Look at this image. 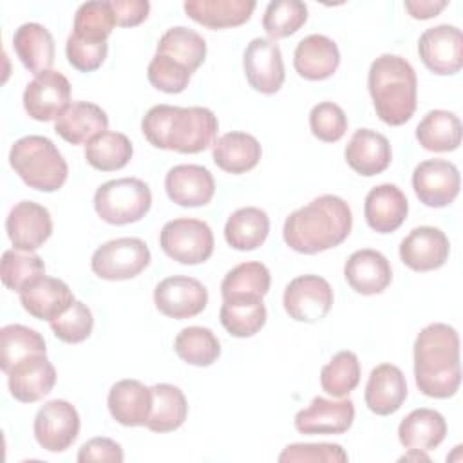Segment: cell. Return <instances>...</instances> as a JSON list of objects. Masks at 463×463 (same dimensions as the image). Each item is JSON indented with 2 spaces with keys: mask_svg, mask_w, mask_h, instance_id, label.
<instances>
[{
  "mask_svg": "<svg viewBox=\"0 0 463 463\" xmlns=\"http://www.w3.org/2000/svg\"><path fill=\"white\" fill-rule=\"evenodd\" d=\"M461 121L449 110H429L416 127L418 143L429 152H452L461 145Z\"/></svg>",
  "mask_w": 463,
  "mask_h": 463,
  "instance_id": "35",
  "label": "cell"
},
{
  "mask_svg": "<svg viewBox=\"0 0 463 463\" xmlns=\"http://www.w3.org/2000/svg\"><path fill=\"white\" fill-rule=\"evenodd\" d=\"M266 306L262 300H222L219 318L224 329L237 338L257 335L266 324Z\"/></svg>",
  "mask_w": 463,
  "mask_h": 463,
  "instance_id": "40",
  "label": "cell"
},
{
  "mask_svg": "<svg viewBox=\"0 0 463 463\" xmlns=\"http://www.w3.org/2000/svg\"><path fill=\"white\" fill-rule=\"evenodd\" d=\"M9 165L34 190L56 192L67 181L69 166L56 145L45 136H25L9 150Z\"/></svg>",
  "mask_w": 463,
  "mask_h": 463,
  "instance_id": "5",
  "label": "cell"
},
{
  "mask_svg": "<svg viewBox=\"0 0 463 463\" xmlns=\"http://www.w3.org/2000/svg\"><path fill=\"white\" fill-rule=\"evenodd\" d=\"M459 170L445 159L421 161L412 172V188L420 203L429 208H443L459 194Z\"/></svg>",
  "mask_w": 463,
  "mask_h": 463,
  "instance_id": "14",
  "label": "cell"
},
{
  "mask_svg": "<svg viewBox=\"0 0 463 463\" xmlns=\"http://www.w3.org/2000/svg\"><path fill=\"white\" fill-rule=\"evenodd\" d=\"M354 420V403L347 400H327L324 396L295 414V429L300 434H344Z\"/></svg>",
  "mask_w": 463,
  "mask_h": 463,
  "instance_id": "19",
  "label": "cell"
},
{
  "mask_svg": "<svg viewBox=\"0 0 463 463\" xmlns=\"http://www.w3.org/2000/svg\"><path fill=\"white\" fill-rule=\"evenodd\" d=\"M45 353L43 336L22 324H9L0 329V367L7 374L20 360Z\"/></svg>",
  "mask_w": 463,
  "mask_h": 463,
  "instance_id": "41",
  "label": "cell"
},
{
  "mask_svg": "<svg viewBox=\"0 0 463 463\" xmlns=\"http://www.w3.org/2000/svg\"><path fill=\"white\" fill-rule=\"evenodd\" d=\"M114 22L119 27H134L146 20L150 2L146 0H112Z\"/></svg>",
  "mask_w": 463,
  "mask_h": 463,
  "instance_id": "52",
  "label": "cell"
},
{
  "mask_svg": "<svg viewBox=\"0 0 463 463\" xmlns=\"http://www.w3.org/2000/svg\"><path fill=\"white\" fill-rule=\"evenodd\" d=\"M392 159V150L389 139L371 128L356 130L347 146L345 161L360 175L373 177L389 168Z\"/></svg>",
  "mask_w": 463,
  "mask_h": 463,
  "instance_id": "27",
  "label": "cell"
},
{
  "mask_svg": "<svg viewBox=\"0 0 463 463\" xmlns=\"http://www.w3.org/2000/svg\"><path fill=\"white\" fill-rule=\"evenodd\" d=\"M409 213V203L405 194L391 183L378 184L371 188L365 195L364 215L369 224L378 233L396 232Z\"/></svg>",
  "mask_w": 463,
  "mask_h": 463,
  "instance_id": "24",
  "label": "cell"
},
{
  "mask_svg": "<svg viewBox=\"0 0 463 463\" xmlns=\"http://www.w3.org/2000/svg\"><path fill=\"white\" fill-rule=\"evenodd\" d=\"M344 277L351 289L360 295H378L392 280V269L387 257L376 250L364 248L345 260Z\"/></svg>",
  "mask_w": 463,
  "mask_h": 463,
  "instance_id": "22",
  "label": "cell"
},
{
  "mask_svg": "<svg viewBox=\"0 0 463 463\" xmlns=\"http://www.w3.org/2000/svg\"><path fill=\"white\" fill-rule=\"evenodd\" d=\"M269 284L271 275L262 262H242L224 275L221 295L222 300H262L269 291Z\"/></svg>",
  "mask_w": 463,
  "mask_h": 463,
  "instance_id": "34",
  "label": "cell"
},
{
  "mask_svg": "<svg viewBox=\"0 0 463 463\" xmlns=\"http://www.w3.org/2000/svg\"><path fill=\"white\" fill-rule=\"evenodd\" d=\"M123 449L119 443H116L110 438H92L85 441L78 452L80 463L89 461H110V463H121L123 461Z\"/></svg>",
  "mask_w": 463,
  "mask_h": 463,
  "instance_id": "51",
  "label": "cell"
},
{
  "mask_svg": "<svg viewBox=\"0 0 463 463\" xmlns=\"http://www.w3.org/2000/svg\"><path fill=\"white\" fill-rule=\"evenodd\" d=\"M188 416V403L183 391L172 383L152 385V411L145 427L152 432H172Z\"/></svg>",
  "mask_w": 463,
  "mask_h": 463,
  "instance_id": "36",
  "label": "cell"
},
{
  "mask_svg": "<svg viewBox=\"0 0 463 463\" xmlns=\"http://www.w3.org/2000/svg\"><path fill=\"white\" fill-rule=\"evenodd\" d=\"M5 232L14 250L34 251L51 237L52 219L45 206L33 201H20L5 219Z\"/></svg>",
  "mask_w": 463,
  "mask_h": 463,
  "instance_id": "16",
  "label": "cell"
},
{
  "mask_svg": "<svg viewBox=\"0 0 463 463\" xmlns=\"http://www.w3.org/2000/svg\"><path fill=\"white\" fill-rule=\"evenodd\" d=\"M109 45L107 42H89L78 38L76 34H69L65 43L67 61L80 72H92L101 67L107 58Z\"/></svg>",
  "mask_w": 463,
  "mask_h": 463,
  "instance_id": "49",
  "label": "cell"
},
{
  "mask_svg": "<svg viewBox=\"0 0 463 463\" xmlns=\"http://www.w3.org/2000/svg\"><path fill=\"white\" fill-rule=\"evenodd\" d=\"M447 434L445 418L434 409H414L398 425V439L405 449L432 450Z\"/></svg>",
  "mask_w": 463,
  "mask_h": 463,
  "instance_id": "32",
  "label": "cell"
},
{
  "mask_svg": "<svg viewBox=\"0 0 463 463\" xmlns=\"http://www.w3.org/2000/svg\"><path fill=\"white\" fill-rule=\"evenodd\" d=\"M150 264V250L137 237H119L101 244L90 259L92 271L103 280H128Z\"/></svg>",
  "mask_w": 463,
  "mask_h": 463,
  "instance_id": "8",
  "label": "cell"
},
{
  "mask_svg": "<svg viewBox=\"0 0 463 463\" xmlns=\"http://www.w3.org/2000/svg\"><path fill=\"white\" fill-rule=\"evenodd\" d=\"M250 87L260 94H275L284 83V61L280 47L269 38H253L242 56Z\"/></svg>",
  "mask_w": 463,
  "mask_h": 463,
  "instance_id": "15",
  "label": "cell"
},
{
  "mask_svg": "<svg viewBox=\"0 0 463 463\" xmlns=\"http://www.w3.org/2000/svg\"><path fill=\"white\" fill-rule=\"evenodd\" d=\"M174 351L183 362L190 365L208 367L217 362L221 354V344L212 329L203 326H190L177 333L174 340Z\"/></svg>",
  "mask_w": 463,
  "mask_h": 463,
  "instance_id": "39",
  "label": "cell"
},
{
  "mask_svg": "<svg viewBox=\"0 0 463 463\" xmlns=\"http://www.w3.org/2000/svg\"><path fill=\"white\" fill-rule=\"evenodd\" d=\"M449 5L447 0H407L405 9L416 20H429L438 16Z\"/></svg>",
  "mask_w": 463,
  "mask_h": 463,
  "instance_id": "53",
  "label": "cell"
},
{
  "mask_svg": "<svg viewBox=\"0 0 463 463\" xmlns=\"http://www.w3.org/2000/svg\"><path fill=\"white\" fill-rule=\"evenodd\" d=\"M450 253L449 237L434 226H418L400 242L402 262L414 271L441 268Z\"/></svg>",
  "mask_w": 463,
  "mask_h": 463,
  "instance_id": "18",
  "label": "cell"
},
{
  "mask_svg": "<svg viewBox=\"0 0 463 463\" xmlns=\"http://www.w3.org/2000/svg\"><path fill=\"white\" fill-rule=\"evenodd\" d=\"M333 288L318 275L295 277L284 289L282 304L289 318L297 322L322 320L333 307Z\"/></svg>",
  "mask_w": 463,
  "mask_h": 463,
  "instance_id": "9",
  "label": "cell"
},
{
  "mask_svg": "<svg viewBox=\"0 0 463 463\" xmlns=\"http://www.w3.org/2000/svg\"><path fill=\"white\" fill-rule=\"evenodd\" d=\"M311 134L324 143H336L347 130V116L333 101H322L309 112Z\"/></svg>",
  "mask_w": 463,
  "mask_h": 463,
  "instance_id": "48",
  "label": "cell"
},
{
  "mask_svg": "<svg viewBox=\"0 0 463 463\" xmlns=\"http://www.w3.org/2000/svg\"><path fill=\"white\" fill-rule=\"evenodd\" d=\"M134 148L130 139L121 132L105 130L92 137L85 145V159L87 163L101 172L121 170L132 159Z\"/></svg>",
  "mask_w": 463,
  "mask_h": 463,
  "instance_id": "38",
  "label": "cell"
},
{
  "mask_svg": "<svg viewBox=\"0 0 463 463\" xmlns=\"http://www.w3.org/2000/svg\"><path fill=\"white\" fill-rule=\"evenodd\" d=\"M280 463H293V461H309V463H335V461H347L345 450L336 443H291L288 445L280 456Z\"/></svg>",
  "mask_w": 463,
  "mask_h": 463,
  "instance_id": "50",
  "label": "cell"
},
{
  "mask_svg": "<svg viewBox=\"0 0 463 463\" xmlns=\"http://www.w3.org/2000/svg\"><path fill=\"white\" fill-rule=\"evenodd\" d=\"M353 228L349 204L338 195H320L286 217L284 242L297 253L315 255L342 244Z\"/></svg>",
  "mask_w": 463,
  "mask_h": 463,
  "instance_id": "1",
  "label": "cell"
},
{
  "mask_svg": "<svg viewBox=\"0 0 463 463\" xmlns=\"http://www.w3.org/2000/svg\"><path fill=\"white\" fill-rule=\"evenodd\" d=\"M152 206L148 184L137 177L112 179L98 186L94 194V210L101 221L123 226L141 221Z\"/></svg>",
  "mask_w": 463,
  "mask_h": 463,
  "instance_id": "6",
  "label": "cell"
},
{
  "mask_svg": "<svg viewBox=\"0 0 463 463\" xmlns=\"http://www.w3.org/2000/svg\"><path fill=\"white\" fill-rule=\"evenodd\" d=\"M146 76L150 85L157 90L166 94H179L188 87L192 72L172 58L156 54L148 63Z\"/></svg>",
  "mask_w": 463,
  "mask_h": 463,
  "instance_id": "47",
  "label": "cell"
},
{
  "mask_svg": "<svg viewBox=\"0 0 463 463\" xmlns=\"http://www.w3.org/2000/svg\"><path fill=\"white\" fill-rule=\"evenodd\" d=\"M418 52L430 72L439 76L456 74L463 67V34L449 24L429 27L418 40Z\"/></svg>",
  "mask_w": 463,
  "mask_h": 463,
  "instance_id": "11",
  "label": "cell"
},
{
  "mask_svg": "<svg viewBox=\"0 0 463 463\" xmlns=\"http://www.w3.org/2000/svg\"><path fill=\"white\" fill-rule=\"evenodd\" d=\"M212 228L192 217H179L168 221L159 233L161 250L179 264H201L213 253Z\"/></svg>",
  "mask_w": 463,
  "mask_h": 463,
  "instance_id": "7",
  "label": "cell"
},
{
  "mask_svg": "<svg viewBox=\"0 0 463 463\" xmlns=\"http://www.w3.org/2000/svg\"><path fill=\"white\" fill-rule=\"evenodd\" d=\"M213 163L228 174H246L257 166L262 156L257 137L246 132H228L212 145Z\"/></svg>",
  "mask_w": 463,
  "mask_h": 463,
  "instance_id": "30",
  "label": "cell"
},
{
  "mask_svg": "<svg viewBox=\"0 0 463 463\" xmlns=\"http://www.w3.org/2000/svg\"><path fill=\"white\" fill-rule=\"evenodd\" d=\"M109 127L107 112L96 103L72 101L54 123L56 134L71 145L89 143Z\"/></svg>",
  "mask_w": 463,
  "mask_h": 463,
  "instance_id": "28",
  "label": "cell"
},
{
  "mask_svg": "<svg viewBox=\"0 0 463 463\" xmlns=\"http://www.w3.org/2000/svg\"><path fill=\"white\" fill-rule=\"evenodd\" d=\"M255 5L253 0H186L184 13L208 29H228L246 24Z\"/></svg>",
  "mask_w": 463,
  "mask_h": 463,
  "instance_id": "29",
  "label": "cell"
},
{
  "mask_svg": "<svg viewBox=\"0 0 463 463\" xmlns=\"http://www.w3.org/2000/svg\"><path fill=\"white\" fill-rule=\"evenodd\" d=\"M114 25L116 22L110 2H85L74 14L72 34L89 42H107Z\"/></svg>",
  "mask_w": 463,
  "mask_h": 463,
  "instance_id": "45",
  "label": "cell"
},
{
  "mask_svg": "<svg viewBox=\"0 0 463 463\" xmlns=\"http://www.w3.org/2000/svg\"><path fill=\"white\" fill-rule=\"evenodd\" d=\"M307 20V5L298 0H275L269 2L264 16L262 27L266 34L275 42L279 38H288L295 34Z\"/></svg>",
  "mask_w": 463,
  "mask_h": 463,
  "instance_id": "43",
  "label": "cell"
},
{
  "mask_svg": "<svg viewBox=\"0 0 463 463\" xmlns=\"http://www.w3.org/2000/svg\"><path fill=\"white\" fill-rule=\"evenodd\" d=\"M22 307L38 320H54L74 302L71 288L54 277L42 275L20 291Z\"/></svg>",
  "mask_w": 463,
  "mask_h": 463,
  "instance_id": "21",
  "label": "cell"
},
{
  "mask_svg": "<svg viewBox=\"0 0 463 463\" xmlns=\"http://www.w3.org/2000/svg\"><path fill=\"white\" fill-rule=\"evenodd\" d=\"M154 304L159 313L168 318H192L208 304V291L194 277L174 275L163 279L154 289Z\"/></svg>",
  "mask_w": 463,
  "mask_h": 463,
  "instance_id": "12",
  "label": "cell"
},
{
  "mask_svg": "<svg viewBox=\"0 0 463 463\" xmlns=\"http://www.w3.org/2000/svg\"><path fill=\"white\" fill-rule=\"evenodd\" d=\"M414 380L429 398H450L461 383L459 336L443 322L425 326L414 340Z\"/></svg>",
  "mask_w": 463,
  "mask_h": 463,
  "instance_id": "2",
  "label": "cell"
},
{
  "mask_svg": "<svg viewBox=\"0 0 463 463\" xmlns=\"http://www.w3.org/2000/svg\"><path fill=\"white\" fill-rule=\"evenodd\" d=\"M71 83L58 71L36 74L24 90V109L36 121H52L71 105Z\"/></svg>",
  "mask_w": 463,
  "mask_h": 463,
  "instance_id": "13",
  "label": "cell"
},
{
  "mask_svg": "<svg viewBox=\"0 0 463 463\" xmlns=\"http://www.w3.org/2000/svg\"><path fill=\"white\" fill-rule=\"evenodd\" d=\"M33 430L42 449L63 452L80 434V414L67 400H51L38 409Z\"/></svg>",
  "mask_w": 463,
  "mask_h": 463,
  "instance_id": "10",
  "label": "cell"
},
{
  "mask_svg": "<svg viewBox=\"0 0 463 463\" xmlns=\"http://www.w3.org/2000/svg\"><path fill=\"white\" fill-rule=\"evenodd\" d=\"M269 233V217L262 208L244 206L235 210L224 224L226 242L239 251H251L264 244Z\"/></svg>",
  "mask_w": 463,
  "mask_h": 463,
  "instance_id": "33",
  "label": "cell"
},
{
  "mask_svg": "<svg viewBox=\"0 0 463 463\" xmlns=\"http://www.w3.org/2000/svg\"><path fill=\"white\" fill-rule=\"evenodd\" d=\"M56 383V369L45 353L31 354L14 364L7 373L9 392L14 400L34 403L47 396Z\"/></svg>",
  "mask_w": 463,
  "mask_h": 463,
  "instance_id": "17",
  "label": "cell"
},
{
  "mask_svg": "<svg viewBox=\"0 0 463 463\" xmlns=\"http://www.w3.org/2000/svg\"><path fill=\"white\" fill-rule=\"evenodd\" d=\"M365 405L378 416L394 414L407 398V380L400 367L392 364L376 365L365 385Z\"/></svg>",
  "mask_w": 463,
  "mask_h": 463,
  "instance_id": "23",
  "label": "cell"
},
{
  "mask_svg": "<svg viewBox=\"0 0 463 463\" xmlns=\"http://www.w3.org/2000/svg\"><path fill=\"white\" fill-rule=\"evenodd\" d=\"M110 416L123 427L145 425L152 411V387L139 380L116 382L107 396Z\"/></svg>",
  "mask_w": 463,
  "mask_h": 463,
  "instance_id": "25",
  "label": "cell"
},
{
  "mask_svg": "<svg viewBox=\"0 0 463 463\" xmlns=\"http://www.w3.org/2000/svg\"><path fill=\"white\" fill-rule=\"evenodd\" d=\"M49 324L58 340L65 344H80L90 336L94 318L92 311L83 302L74 300L65 313L51 320Z\"/></svg>",
  "mask_w": 463,
  "mask_h": 463,
  "instance_id": "46",
  "label": "cell"
},
{
  "mask_svg": "<svg viewBox=\"0 0 463 463\" xmlns=\"http://www.w3.org/2000/svg\"><path fill=\"white\" fill-rule=\"evenodd\" d=\"M156 54L168 56L194 72L206 58V42L197 31L184 25H175L159 38Z\"/></svg>",
  "mask_w": 463,
  "mask_h": 463,
  "instance_id": "37",
  "label": "cell"
},
{
  "mask_svg": "<svg viewBox=\"0 0 463 463\" xmlns=\"http://www.w3.org/2000/svg\"><path fill=\"white\" fill-rule=\"evenodd\" d=\"M293 65L298 76L320 81L331 78L340 65L338 45L326 34H309L298 42Z\"/></svg>",
  "mask_w": 463,
  "mask_h": 463,
  "instance_id": "26",
  "label": "cell"
},
{
  "mask_svg": "<svg viewBox=\"0 0 463 463\" xmlns=\"http://www.w3.org/2000/svg\"><path fill=\"white\" fill-rule=\"evenodd\" d=\"M367 87L376 116L383 123L400 127L412 118L418 99V80L412 65L403 56H378L369 67Z\"/></svg>",
  "mask_w": 463,
  "mask_h": 463,
  "instance_id": "4",
  "label": "cell"
},
{
  "mask_svg": "<svg viewBox=\"0 0 463 463\" xmlns=\"http://www.w3.org/2000/svg\"><path fill=\"white\" fill-rule=\"evenodd\" d=\"M0 275L5 288L20 293L33 280L45 275V264L40 255L33 251H18L13 248L2 255Z\"/></svg>",
  "mask_w": 463,
  "mask_h": 463,
  "instance_id": "44",
  "label": "cell"
},
{
  "mask_svg": "<svg viewBox=\"0 0 463 463\" xmlns=\"http://www.w3.org/2000/svg\"><path fill=\"white\" fill-rule=\"evenodd\" d=\"M165 190L172 203L184 208H199L212 201L215 181L206 166L175 165L165 177Z\"/></svg>",
  "mask_w": 463,
  "mask_h": 463,
  "instance_id": "20",
  "label": "cell"
},
{
  "mask_svg": "<svg viewBox=\"0 0 463 463\" xmlns=\"http://www.w3.org/2000/svg\"><path fill=\"white\" fill-rule=\"evenodd\" d=\"M219 130L215 114L206 107L154 105L141 119L146 141L161 150L199 154L213 145Z\"/></svg>",
  "mask_w": 463,
  "mask_h": 463,
  "instance_id": "3",
  "label": "cell"
},
{
  "mask_svg": "<svg viewBox=\"0 0 463 463\" xmlns=\"http://www.w3.org/2000/svg\"><path fill=\"white\" fill-rule=\"evenodd\" d=\"M360 362L353 351L336 353L320 371L322 389L335 396L344 398L360 383Z\"/></svg>",
  "mask_w": 463,
  "mask_h": 463,
  "instance_id": "42",
  "label": "cell"
},
{
  "mask_svg": "<svg viewBox=\"0 0 463 463\" xmlns=\"http://www.w3.org/2000/svg\"><path fill=\"white\" fill-rule=\"evenodd\" d=\"M13 47L22 65L33 74L49 71L54 63V40L42 24H22L13 34Z\"/></svg>",
  "mask_w": 463,
  "mask_h": 463,
  "instance_id": "31",
  "label": "cell"
}]
</instances>
